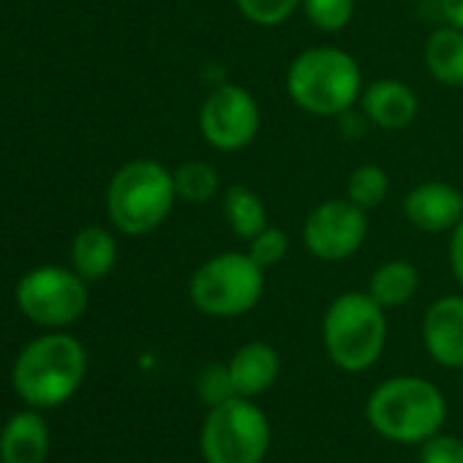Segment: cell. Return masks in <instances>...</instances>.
I'll return each mask as SVG.
<instances>
[{"label": "cell", "mask_w": 463, "mask_h": 463, "mask_svg": "<svg viewBox=\"0 0 463 463\" xmlns=\"http://www.w3.org/2000/svg\"><path fill=\"white\" fill-rule=\"evenodd\" d=\"M287 93L314 118H341L363 93L360 63L338 47L303 50L287 69Z\"/></svg>", "instance_id": "6da1fadb"}, {"label": "cell", "mask_w": 463, "mask_h": 463, "mask_svg": "<svg viewBox=\"0 0 463 463\" xmlns=\"http://www.w3.org/2000/svg\"><path fill=\"white\" fill-rule=\"evenodd\" d=\"M365 417L371 428L390 441L422 444L444 425L447 403L428 379L392 376L368 395Z\"/></svg>", "instance_id": "7a4b0ae2"}, {"label": "cell", "mask_w": 463, "mask_h": 463, "mask_svg": "<svg viewBox=\"0 0 463 463\" xmlns=\"http://www.w3.org/2000/svg\"><path fill=\"white\" fill-rule=\"evenodd\" d=\"M322 341L330 360L349 373L368 371L384 352V308L368 292L338 295L322 319Z\"/></svg>", "instance_id": "3957f363"}, {"label": "cell", "mask_w": 463, "mask_h": 463, "mask_svg": "<svg viewBox=\"0 0 463 463\" xmlns=\"http://www.w3.org/2000/svg\"><path fill=\"white\" fill-rule=\"evenodd\" d=\"M85 349L77 338L55 333L23 349L14 363V387L31 406H61L85 379Z\"/></svg>", "instance_id": "277c9868"}, {"label": "cell", "mask_w": 463, "mask_h": 463, "mask_svg": "<svg viewBox=\"0 0 463 463\" xmlns=\"http://www.w3.org/2000/svg\"><path fill=\"white\" fill-rule=\"evenodd\" d=\"M175 202L177 191L172 172L147 158L120 166L107 191L109 218L126 235H147L158 229Z\"/></svg>", "instance_id": "5b68a950"}, {"label": "cell", "mask_w": 463, "mask_h": 463, "mask_svg": "<svg viewBox=\"0 0 463 463\" xmlns=\"http://www.w3.org/2000/svg\"><path fill=\"white\" fill-rule=\"evenodd\" d=\"M188 295L196 311L207 317H243L257 308L265 295V270L249 257V251H223L194 270Z\"/></svg>", "instance_id": "8992f818"}, {"label": "cell", "mask_w": 463, "mask_h": 463, "mask_svg": "<svg viewBox=\"0 0 463 463\" xmlns=\"http://www.w3.org/2000/svg\"><path fill=\"white\" fill-rule=\"evenodd\" d=\"M270 447L268 414L243 395L210 406L202 428V455L207 463H262Z\"/></svg>", "instance_id": "52a82bcc"}, {"label": "cell", "mask_w": 463, "mask_h": 463, "mask_svg": "<svg viewBox=\"0 0 463 463\" xmlns=\"http://www.w3.org/2000/svg\"><path fill=\"white\" fill-rule=\"evenodd\" d=\"M17 303L36 325L63 327L85 314L88 287L80 273H69L63 268H39L20 281Z\"/></svg>", "instance_id": "ba28073f"}, {"label": "cell", "mask_w": 463, "mask_h": 463, "mask_svg": "<svg viewBox=\"0 0 463 463\" xmlns=\"http://www.w3.org/2000/svg\"><path fill=\"white\" fill-rule=\"evenodd\" d=\"M262 126L257 99L235 82H223L210 90L199 109V128L210 147L235 153L249 147Z\"/></svg>", "instance_id": "9c48e42d"}, {"label": "cell", "mask_w": 463, "mask_h": 463, "mask_svg": "<svg viewBox=\"0 0 463 463\" xmlns=\"http://www.w3.org/2000/svg\"><path fill=\"white\" fill-rule=\"evenodd\" d=\"M368 238V210L349 196L325 199L303 223V243L322 262H344L354 257Z\"/></svg>", "instance_id": "30bf717a"}, {"label": "cell", "mask_w": 463, "mask_h": 463, "mask_svg": "<svg viewBox=\"0 0 463 463\" xmlns=\"http://www.w3.org/2000/svg\"><path fill=\"white\" fill-rule=\"evenodd\" d=\"M403 215L414 229L428 232V235L452 232L463 218V194L449 183L425 180L406 194Z\"/></svg>", "instance_id": "8fae6325"}, {"label": "cell", "mask_w": 463, "mask_h": 463, "mask_svg": "<svg viewBox=\"0 0 463 463\" xmlns=\"http://www.w3.org/2000/svg\"><path fill=\"white\" fill-rule=\"evenodd\" d=\"M422 344L444 368H463V298L447 295L422 317Z\"/></svg>", "instance_id": "7c38bea8"}, {"label": "cell", "mask_w": 463, "mask_h": 463, "mask_svg": "<svg viewBox=\"0 0 463 463\" xmlns=\"http://www.w3.org/2000/svg\"><path fill=\"white\" fill-rule=\"evenodd\" d=\"M417 93L401 80H379L363 90V115L379 128H406L417 118Z\"/></svg>", "instance_id": "4fadbf2b"}, {"label": "cell", "mask_w": 463, "mask_h": 463, "mask_svg": "<svg viewBox=\"0 0 463 463\" xmlns=\"http://www.w3.org/2000/svg\"><path fill=\"white\" fill-rule=\"evenodd\" d=\"M226 365H229V376H232V384H235V392L243 398L268 392L281 373V357L265 341H251V344L241 346Z\"/></svg>", "instance_id": "5bb4252c"}, {"label": "cell", "mask_w": 463, "mask_h": 463, "mask_svg": "<svg viewBox=\"0 0 463 463\" xmlns=\"http://www.w3.org/2000/svg\"><path fill=\"white\" fill-rule=\"evenodd\" d=\"M50 449V430L42 414L20 411L0 433V460L4 463H44Z\"/></svg>", "instance_id": "9a60e30c"}, {"label": "cell", "mask_w": 463, "mask_h": 463, "mask_svg": "<svg viewBox=\"0 0 463 463\" xmlns=\"http://www.w3.org/2000/svg\"><path fill=\"white\" fill-rule=\"evenodd\" d=\"M425 66L436 82L463 85V31L452 25L436 28L425 42Z\"/></svg>", "instance_id": "2e32d148"}, {"label": "cell", "mask_w": 463, "mask_h": 463, "mask_svg": "<svg viewBox=\"0 0 463 463\" xmlns=\"http://www.w3.org/2000/svg\"><path fill=\"white\" fill-rule=\"evenodd\" d=\"M420 289V273L411 262L406 260H390L382 262L371 281H368V295L387 311V308H401L406 306Z\"/></svg>", "instance_id": "e0dca14e"}, {"label": "cell", "mask_w": 463, "mask_h": 463, "mask_svg": "<svg viewBox=\"0 0 463 463\" xmlns=\"http://www.w3.org/2000/svg\"><path fill=\"white\" fill-rule=\"evenodd\" d=\"M71 262H74V270L85 281L104 279L115 268V262H118L115 238L109 235L107 229H101V226L82 229L80 235L74 238V246H71Z\"/></svg>", "instance_id": "ac0fdd59"}, {"label": "cell", "mask_w": 463, "mask_h": 463, "mask_svg": "<svg viewBox=\"0 0 463 463\" xmlns=\"http://www.w3.org/2000/svg\"><path fill=\"white\" fill-rule=\"evenodd\" d=\"M223 215L229 221V229L235 232V238L251 241L268 226V210L257 191L249 185H229L223 191Z\"/></svg>", "instance_id": "d6986e66"}, {"label": "cell", "mask_w": 463, "mask_h": 463, "mask_svg": "<svg viewBox=\"0 0 463 463\" xmlns=\"http://www.w3.org/2000/svg\"><path fill=\"white\" fill-rule=\"evenodd\" d=\"M172 177H175L177 199L188 202V204H204V202L215 199V194L221 188L218 172L204 161H185L172 172Z\"/></svg>", "instance_id": "ffe728a7"}, {"label": "cell", "mask_w": 463, "mask_h": 463, "mask_svg": "<svg viewBox=\"0 0 463 463\" xmlns=\"http://www.w3.org/2000/svg\"><path fill=\"white\" fill-rule=\"evenodd\" d=\"M390 194V175L379 164H363L349 172L346 177V196L363 207V210H376Z\"/></svg>", "instance_id": "44dd1931"}, {"label": "cell", "mask_w": 463, "mask_h": 463, "mask_svg": "<svg viewBox=\"0 0 463 463\" xmlns=\"http://www.w3.org/2000/svg\"><path fill=\"white\" fill-rule=\"evenodd\" d=\"M303 12L325 33L344 31L354 17V0H303Z\"/></svg>", "instance_id": "7402d4cb"}, {"label": "cell", "mask_w": 463, "mask_h": 463, "mask_svg": "<svg viewBox=\"0 0 463 463\" xmlns=\"http://www.w3.org/2000/svg\"><path fill=\"white\" fill-rule=\"evenodd\" d=\"M235 6L249 23L276 28L303 6V0H235Z\"/></svg>", "instance_id": "603a6c76"}, {"label": "cell", "mask_w": 463, "mask_h": 463, "mask_svg": "<svg viewBox=\"0 0 463 463\" xmlns=\"http://www.w3.org/2000/svg\"><path fill=\"white\" fill-rule=\"evenodd\" d=\"M287 254H289V238H287V232L279 226H265L257 238L249 241V257L262 270L281 265Z\"/></svg>", "instance_id": "cb8c5ba5"}, {"label": "cell", "mask_w": 463, "mask_h": 463, "mask_svg": "<svg viewBox=\"0 0 463 463\" xmlns=\"http://www.w3.org/2000/svg\"><path fill=\"white\" fill-rule=\"evenodd\" d=\"M196 390H199V398L207 406H218V403L238 395L235 384H232V376H229V365H207L199 373Z\"/></svg>", "instance_id": "d4e9b609"}, {"label": "cell", "mask_w": 463, "mask_h": 463, "mask_svg": "<svg viewBox=\"0 0 463 463\" xmlns=\"http://www.w3.org/2000/svg\"><path fill=\"white\" fill-rule=\"evenodd\" d=\"M420 463H463V441L458 436L433 433L420 444Z\"/></svg>", "instance_id": "484cf974"}, {"label": "cell", "mask_w": 463, "mask_h": 463, "mask_svg": "<svg viewBox=\"0 0 463 463\" xmlns=\"http://www.w3.org/2000/svg\"><path fill=\"white\" fill-rule=\"evenodd\" d=\"M449 268L455 281L463 287V218L458 221V226L452 229V238H449Z\"/></svg>", "instance_id": "4316f807"}, {"label": "cell", "mask_w": 463, "mask_h": 463, "mask_svg": "<svg viewBox=\"0 0 463 463\" xmlns=\"http://www.w3.org/2000/svg\"><path fill=\"white\" fill-rule=\"evenodd\" d=\"M439 9H441V17L447 20V25L463 31V0H439Z\"/></svg>", "instance_id": "83f0119b"}]
</instances>
